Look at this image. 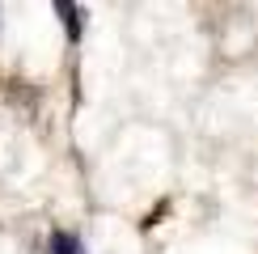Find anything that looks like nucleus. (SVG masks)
<instances>
[{"mask_svg":"<svg viewBox=\"0 0 258 254\" xmlns=\"http://www.w3.org/2000/svg\"><path fill=\"white\" fill-rule=\"evenodd\" d=\"M47 254H85V246H81V237H77V233H51Z\"/></svg>","mask_w":258,"mask_h":254,"instance_id":"f257e3e1","label":"nucleus"},{"mask_svg":"<svg viewBox=\"0 0 258 254\" xmlns=\"http://www.w3.org/2000/svg\"><path fill=\"white\" fill-rule=\"evenodd\" d=\"M55 13L68 21V34H72V38H81V9L72 5V0H55Z\"/></svg>","mask_w":258,"mask_h":254,"instance_id":"f03ea898","label":"nucleus"}]
</instances>
